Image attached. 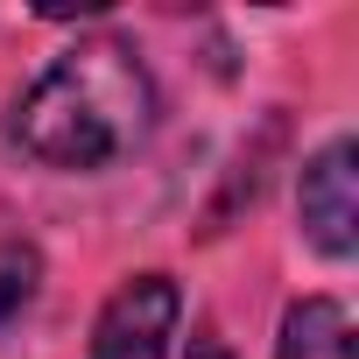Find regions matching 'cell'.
Wrapping results in <instances>:
<instances>
[{
    "instance_id": "1",
    "label": "cell",
    "mask_w": 359,
    "mask_h": 359,
    "mask_svg": "<svg viewBox=\"0 0 359 359\" xmlns=\"http://www.w3.org/2000/svg\"><path fill=\"white\" fill-rule=\"evenodd\" d=\"M155 78L141 64V50L113 29L78 36L71 50H57L22 99L8 106V141L57 176H99L113 162H127L148 134H155Z\"/></svg>"
},
{
    "instance_id": "2",
    "label": "cell",
    "mask_w": 359,
    "mask_h": 359,
    "mask_svg": "<svg viewBox=\"0 0 359 359\" xmlns=\"http://www.w3.org/2000/svg\"><path fill=\"white\" fill-rule=\"evenodd\" d=\"M296 233L317 261L359 254V148L352 134H331L296 169Z\"/></svg>"
},
{
    "instance_id": "3",
    "label": "cell",
    "mask_w": 359,
    "mask_h": 359,
    "mask_svg": "<svg viewBox=\"0 0 359 359\" xmlns=\"http://www.w3.org/2000/svg\"><path fill=\"white\" fill-rule=\"evenodd\" d=\"M176 324H184V289H176V275L141 268V275H127L99 303L92 338H85V359H169Z\"/></svg>"
},
{
    "instance_id": "4",
    "label": "cell",
    "mask_w": 359,
    "mask_h": 359,
    "mask_svg": "<svg viewBox=\"0 0 359 359\" xmlns=\"http://www.w3.org/2000/svg\"><path fill=\"white\" fill-rule=\"evenodd\" d=\"M275 359H352V310L338 296H296L275 324Z\"/></svg>"
},
{
    "instance_id": "5",
    "label": "cell",
    "mask_w": 359,
    "mask_h": 359,
    "mask_svg": "<svg viewBox=\"0 0 359 359\" xmlns=\"http://www.w3.org/2000/svg\"><path fill=\"white\" fill-rule=\"evenodd\" d=\"M43 296V247L29 233H8L0 240V338H8Z\"/></svg>"
},
{
    "instance_id": "6",
    "label": "cell",
    "mask_w": 359,
    "mask_h": 359,
    "mask_svg": "<svg viewBox=\"0 0 359 359\" xmlns=\"http://www.w3.org/2000/svg\"><path fill=\"white\" fill-rule=\"evenodd\" d=\"M184 359H240V352H233L226 338H212V331H198V338L184 345Z\"/></svg>"
}]
</instances>
